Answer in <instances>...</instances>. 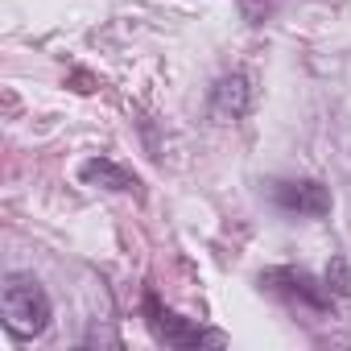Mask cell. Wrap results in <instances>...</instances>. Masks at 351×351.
<instances>
[{
  "label": "cell",
  "instance_id": "6",
  "mask_svg": "<svg viewBox=\"0 0 351 351\" xmlns=\"http://www.w3.org/2000/svg\"><path fill=\"white\" fill-rule=\"evenodd\" d=\"M326 293H339V298H351V269H347V261H330V269H326Z\"/></svg>",
  "mask_w": 351,
  "mask_h": 351
},
{
  "label": "cell",
  "instance_id": "5",
  "mask_svg": "<svg viewBox=\"0 0 351 351\" xmlns=\"http://www.w3.org/2000/svg\"><path fill=\"white\" fill-rule=\"evenodd\" d=\"M83 182H99V186H108V191H128L132 186V178H128V173L124 169H116L112 161H87L83 165Z\"/></svg>",
  "mask_w": 351,
  "mask_h": 351
},
{
  "label": "cell",
  "instance_id": "2",
  "mask_svg": "<svg viewBox=\"0 0 351 351\" xmlns=\"http://www.w3.org/2000/svg\"><path fill=\"white\" fill-rule=\"evenodd\" d=\"M153 330H157V339H165V343H173V347H195V343H223V335H215V330H203V326H191L186 318H178V314H165V310H153Z\"/></svg>",
  "mask_w": 351,
  "mask_h": 351
},
{
  "label": "cell",
  "instance_id": "1",
  "mask_svg": "<svg viewBox=\"0 0 351 351\" xmlns=\"http://www.w3.org/2000/svg\"><path fill=\"white\" fill-rule=\"evenodd\" d=\"M0 318H5V330L13 339L42 335L50 326V298H46V289L29 273L5 277V289H0Z\"/></svg>",
  "mask_w": 351,
  "mask_h": 351
},
{
  "label": "cell",
  "instance_id": "4",
  "mask_svg": "<svg viewBox=\"0 0 351 351\" xmlns=\"http://www.w3.org/2000/svg\"><path fill=\"white\" fill-rule=\"evenodd\" d=\"M244 104H248V83L236 75V79H223L219 87H215V116L219 120H236L240 112H244Z\"/></svg>",
  "mask_w": 351,
  "mask_h": 351
},
{
  "label": "cell",
  "instance_id": "3",
  "mask_svg": "<svg viewBox=\"0 0 351 351\" xmlns=\"http://www.w3.org/2000/svg\"><path fill=\"white\" fill-rule=\"evenodd\" d=\"M277 203L285 211H298V215H326L330 211V195L318 182H281Z\"/></svg>",
  "mask_w": 351,
  "mask_h": 351
}]
</instances>
